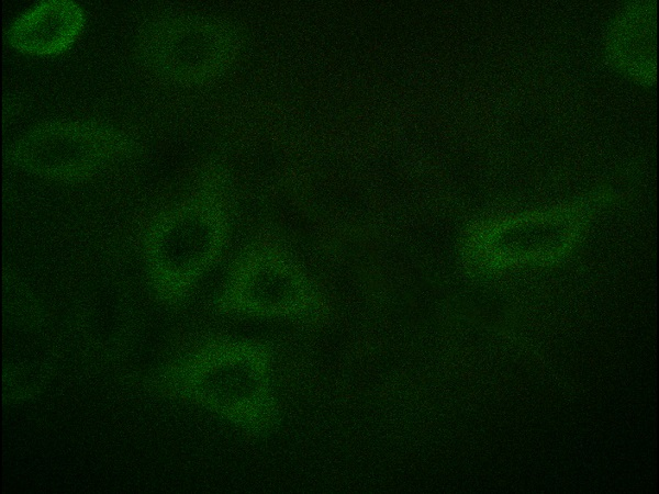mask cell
I'll return each mask as SVG.
<instances>
[{
    "label": "cell",
    "instance_id": "1",
    "mask_svg": "<svg viewBox=\"0 0 659 494\" xmlns=\"http://www.w3.org/2000/svg\"><path fill=\"white\" fill-rule=\"evenodd\" d=\"M226 195L225 178L208 170L145 226L143 266L160 300L182 301L220 261L230 237Z\"/></svg>",
    "mask_w": 659,
    "mask_h": 494
},
{
    "label": "cell",
    "instance_id": "2",
    "mask_svg": "<svg viewBox=\"0 0 659 494\" xmlns=\"http://www.w3.org/2000/svg\"><path fill=\"white\" fill-rule=\"evenodd\" d=\"M170 380L196 403L248 426L272 412V360L263 345L246 339L205 344L178 361Z\"/></svg>",
    "mask_w": 659,
    "mask_h": 494
},
{
    "label": "cell",
    "instance_id": "3",
    "mask_svg": "<svg viewBox=\"0 0 659 494\" xmlns=\"http://www.w3.org/2000/svg\"><path fill=\"white\" fill-rule=\"evenodd\" d=\"M134 136L105 121L47 119L24 128L7 145V162L29 177L59 184L90 180L130 159Z\"/></svg>",
    "mask_w": 659,
    "mask_h": 494
},
{
    "label": "cell",
    "instance_id": "4",
    "mask_svg": "<svg viewBox=\"0 0 659 494\" xmlns=\"http://www.w3.org/2000/svg\"><path fill=\"white\" fill-rule=\"evenodd\" d=\"M238 41L220 19L196 12L159 15L142 29L136 55L165 83L194 88L222 76L234 61Z\"/></svg>",
    "mask_w": 659,
    "mask_h": 494
},
{
    "label": "cell",
    "instance_id": "5",
    "mask_svg": "<svg viewBox=\"0 0 659 494\" xmlns=\"http://www.w3.org/2000/svg\"><path fill=\"white\" fill-rule=\"evenodd\" d=\"M219 302L231 314L264 319L306 317L319 303L301 266L269 247H254L241 255L224 281Z\"/></svg>",
    "mask_w": 659,
    "mask_h": 494
},
{
    "label": "cell",
    "instance_id": "6",
    "mask_svg": "<svg viewBox=\"0 0 659 494\" xmlns=\"http://www.w3.org/2000/svg\"><path fill=\"white\" fill-rule=\"evenodd\" d=\"M89 25L86 7L76 0H38L24 5L5 24L7 47L26 59L54 60L82 41Z\"/></svg>",
    "mask_w": 659,
    "mask_h": 494
}]
</instances>
